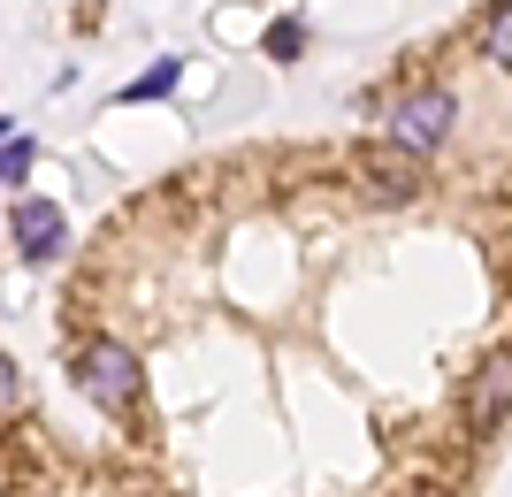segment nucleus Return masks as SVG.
<instances>
[{
	"instance_id": "3",
	"label": "nucleus",
	"mask_w": 512,
	"mask_h": 497,
	"mask_svg": "<svg viewBox=\"0 0 512 497\" xmlns=\"http://www.w3.org/2000/svg\"><path fill=\"white\" fill-rule=\"evenodd\" d=\"M512 413V352H497V360H482V375L467 383V421L474 429H497Z\"/></svg>"
},
{
	"instance_id": "9",
	"label": "nucleus",
	"mask_w": 512,
	"mask_h": 497,
	"mask_svg": "<svg viewBox=\"0 0 512 497\" xmlns=\"http://www.w3.org/2000/svg\"><path fill=\"white\" fill-rule=\"evenodd\" d=\"M23 406V383H16V360L0 352V413H16Z\"/></svg>"
},
{
	"instance_id": "4",
	"label": "nucleus",
	"mask_w": 512,
	"mask_h": 497,
	"mask_svg": "<svg viewBox=\"0 0 512 497\" xmlns=\"http://www.w3.org/2000/svg\"><path fill=\"white\" fill-rule=\"evenodd\" d=\"M8 230H16L23 260H54V253H62V238H69V222H62V207H54V199H23Z\"/></svg>"
},
{
	"instance_id": "7",
	"label": "nucleus",
	"mask_w": 512,
	"mask_h": 497,
	"mask_svg": "<svg viewBox=\"0 0 512 497\" xmlns=\"http://www.w3.org/2000/svg\"><path fill=\"white\" fill-rule=\"evenodd\" d=\"M176 77H184V69H176V62H161V69H146V77H130V85H123V100H161V92H176Z\"/></svg>"
},
{
	"instance_id": "6",
	"label": "nucleus",
	"mask_w": 512,
	"mask_h": 497,
	"mask_svg": "<svg viewBox=\"0 0 512 497\" xmlns=\"http://www.w3.org/2000/svg\"><path fill=\"white\" fill-rule=\"evenodd\" d=\"M482 54H490L497 69H512V0L482 16Z\"/></svg>"
},
{
	"instance_id": "5",
	"label": "nucleus",
	"mask_w": 512,
	"mask_h": 497,
	"mask_svg": "<svg viewBox=\"0 0 512 497\" xmlns=\"http://www.w3.org/2000/svg\"><path fill=\"white\" fill-rule=\"evenodd\" d=\"M360 176H367L383 199H413V192H421V153H406V146H375V153H360Z\"/></svg>"
},
{
	"instance_id": "2",
	"label": "nucleus",
	"mask_w": 512,
	"mask_h": 497,
	"mask_svg": "<svg viewBox=\"0 0 512 497\" xmlns=\"http://www.w3.org/2000/svg\"><path fill=\"white\" fill-rule=\"evenodd\" d=\"M451 123H459V100H451L444 85H421V92H406V100L390 108V146L436 153V146L451 138Z\"/></svg>"
},
{
	"instance_id": "10",
	"label": "nucleus",
	"mask_w": 512,
	"mask_h": 497,
	"mask_svg": "<svg viewBox=\"0 0 512 497\" xmlns=\"http://www.w3.org/2000/svg\"><path fill=\"white\" fill-rule=\"evenodd\" d=\"M8 138H16V115H0V146H8Z\"/></svg>"
},
{
	"instance_id": "1",
	"label": "nucleus",
	"mask_w": 512,
	"mask_h": 497,
	"mask_svg": "<svg viewBox=\"0 0 512 497\" xmlns=\"http://www.w3.org/2000/svg\"><path fill=\"white\" fill-rule=\"evenodd\" d=\"M77 390H85L100 413H130L138 398H146V368H138V352H130V345L92 337V345L77 352Z\"/></svg>"
},
{
	"instance_id": "8",
	"label": "nucleus",
	"mask_w": 512,
	"mask_h": 497,
	"mask_svg": "<svg viewBox=\"0 0 512 497\" xmlns=\"http://www.w3.org/2000/svg\"><path fill=\"white\" fill-rule=\"evenodd\" d=\"M16 176H31V138H8V146H0V184H16Z\"/></svg>"
}]
</instances>
